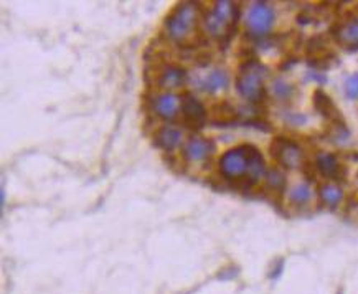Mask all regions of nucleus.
<instances>
[{"instance_id":"18","label":"nucleus","mask_w":358,"mask_h":294,"mask_svg":"<svg viewBox=\"0 0 358 294\" xmlns=\"http://www.w3.org/2000/svg\"><path fill=\"white\" fill-rule=\"evenodd\" d=\"M268 186L274 190H282L286 187V178L279 171H269L268 172Z\"/></svg>"},{"instance_id":"1","label":"nucleus","mask_w":358,"mask_h":294,"mask_svg":"<svg viewBox=\"0 0 358 294\" xmlns=\"http://www.w3.org/2000/svg\"><path fill=\"white\" fill-rule=\"evenodd\" d=\"M238 18H240V7L233 2H217L205 15V29L213 38L222 43H228L235 35Z\"/></svg>"},{"instance_id":"12","label":"nucleus","mask_w":358,"mask_h":294,"mask_svg":"<svg viewBox=\"0 0 358 294\" xmlns=\"http://www.w3.org/2000/svg\"><path fill=\"white\" fill-rule=\"evenodd\" d=\"M315 167L319 169V172L325 176L327 178H342V174H345V169L342 167L341 162H338L337 158L334 154L329 153H320L317 155V160H315Z\"/></svg>"},{"instance_id":"13","label":"nucleus","mask_w":358,"mask_h":294,"mask_svg":"<svg viewBox=\"0 0 358 294\" xmlns=\"http://www.w3.org/2000/svg\"><path fill=\"white\" fill-rule=\"evenodd\" d=\"M187 81V71L180 66L169 65L159 75V86L162 88H180Z\"/></svg>"},{"instance_id":"9","label":"nucleus","mask_w":358,"mask_h":294,"mask_svg":"<svg viewBox=\"0 0 358 294\" xmlns=\"http://www.w3.org/2000/svg\"><path fill=\"white\" fill-rule=\"evenodd\" d=\"M215 153V142L212 139H205V137H192L183 147V154L192 162H200L210 158Z\"/></svg>"},{"instance_id":"5","label":"nucleus","mask_w":358,"mask_h":294,"mask_svg":"<svg viewBox=\"0 0 358 294\" xmlns=\"http://www.w3.org/2000/svg\"><path fill=\"white\" fill-rule=\"evenodd\" d=\"M271 154L286 169H296L302 162L301 147L286 137H276L271 142Z\"/></svg>"},{"instance_id":"21","label":"nucleus","mask_w":358,"mask_h":294,"mask_svg":"<svg viewBox=\"0 0 358 294\" xmlns=\"http://www.w3.org/2000/svg\"><path fill=\"white\" fill-rule=\"evenodd\" d=\"M338 294H342V293H338Z\"/></svg>"},{"instance_id":"15","label":"nucleus","mask_w":358,"mask_h":294,"mask_svg":"<svg viewBox=\"0 0 358 294\" xmlns=\"http://www.w3.org/2000/svg\"><path fill=\"white\" fill-rule=\"evenodd\" d=\"M228 86V75L223 70H213L201 80L200 88L206 93H217L220 90H224Z\"/></svg>"},{"instance_id":"3","label":"nucleus","mask_w":358,"mask_h":294,"mask_svg":"<svg viewBox=\"0 0 358 294\" xmlns=\"http://www.w3.org/2000/svg\"><path fill=\"white\" fill-rule=\"evenodd\" d=\"M196 24V8L194 4H178L165 18V31L172 40L183 41L194 34Z\"/></svg>"},{"instance_id":"11","label":"nucleus","mask_w":358,"mask_h":294,"mask_svg":"<svg viewBox=\"0 0 358 294\" xmlns=\"http://www.w3.org/2000/svg\"><path fill=\"white\" fill-rule=\"evenodd\" d=\"M178 106H180V101H178L176 94H171V93H164V94L155 96L152 101L154 113L162 119H167V121L169 119H173L177 116Z\"/></svg>"},{"instance_id":"7","label":"nucleus","mask_w":358,"mask_h":294,"mask_svg":"<svg viewBox=\"0 0 358 294\" xmlns=\"http://www.w3.org/2000/svg\"><path fill=\"white\" fill-rule=\"evenodd\" d=\"M180 111L183 121L190 127H203L206 121V109L195 96L185 94L182 98Z\"/></svg>"},{"instance_id":"19","label":"nucleus","mask_w":358,"mask_h":294,"mask_svg":"<svg viewBox=\"0 0 358 294\" xmlns=\"http://www.w3.org/2000/svg\"><path fill=\"white\" fill-rule=\"evenodd\" d=\"M273 93L279 99H287L289 96L292 94V86L287 85V83H284V81H276L273 85Z\"/></svg>"},{"instance_id":"2","label":"nucleus","mask_w":358,"mask_h":294,"mask_svg":"<svg viewBox=\"0 0 358 294\" xmlns=\"http://www.w3.org/2000/svg\"><path fill=\"white\" fill-rule=\"evenodd\" d=\"M266 68L256 59H248L238 70L236 90L243 98L258 103L264 96Z\"/></svg>"},{"instance_id":"14","label":"nucleus","mask_w":358,"mask_h":294,"mask_svg":"<svg viewBox=\"0 0 358 294\" xmlns=\"http://www.w3.org/2000/svg\"><path fill=\"white\" fill-rule=\"evenodd\" d=\"M180 141H182L180 131L172 126L160 127V130L155 132V137H154V144L164 150L176 149V147L180 144Z\"/></svg>"},{"instance_id":"17","label":"nucleus","mask_w":358,"mask_h":294,"mask_svg":"<svg viewBox=\"0 0 358 294\" xmlns=\"http://www.w3.org/2000/svg\"><path fill=\"white\" fill-rule=\"evenodd\" d=\"M289 199H291L294 204H297V205L307 204V202L310 200L309 186H307V183H299V186H296L291 192H289Z\"/></svg>"},{"instance_id":"8","label":"nucleus","mask_w":358,"mask_h":294,"mask_svg":"<svg viewBox=\"0 0 358 294\" xmlns=\"http://www.w3.org/2000/svg\"><path fill=\"white\" fill-rule=\"evenodd\" d=\"M334 36L343 48L348 52L358 50V20L350 18V20L342 22L334 29Z\"/></svg>"},{"instance_id":"10","label":"nucleus","mask_w":358,"mask_h":294,"mask_svg":"<svg viewBox=\"0 0 358 294\" xmlns=\"http://www.w3.org/2000/svg\"><path fill=\"white\" fill-rule=\"evenodd\" d=\"M314 106L317 111L322 114L324 118H327L329 121H332L337 124V126H341V124H345L342 119V114L338 111L337 106L334 104V101L330 99L329 94H325L322 90H317L314 93Z\"/></svg>"},{"instance_id":"16","label":"nucleus","mask_w":358,"mask_h":294,"mask_svg":"<svg viewBox=\"0 0 358 294\" xmlns=\"http://www.w3.org/2000/svg\"><path fill=\"white\" fill-rule=\"evenodd\" d=\"M319 195H320V199H322L324 204L332 206V209L341 204V200L343 197L341 187H337L335 183H325V186L320 187Z\"/></svg>"},{"instance_id":"4","label":"nucleus","mask_w":358,"mask_h":294,"mask_svg":"<svg viewBox=\"0 0 358 294\" xmlns=\"http://www.w3.org/2000/svg\"><path fill=\"white\" fill-rule=\"evenodd\" d=\"M248 169H250V146L229 149L220 159V172L227 181L241 182L248 186Z\"/></svg>"},{"instance_id":"20","label":"nucleus","mask_w":358,"mask_h":294,"mask_svg":"<svg viewBox=\"0 0 358 294\" xmlns=\"http://www.w3.org/2000/svg\"><path fill=\"white\" fill-rule=\"evenodd\" d=\"M345 93L350 99H357L358 98V73L352 75L348 80L345 81Z\"/></svg>"},{"instance_id":"6","label":"nucleus","mask_w":358,"mask_h":294,"mask_svg":"<svg viewBox=\"0 0 358 294\" xmlns=\"http://www.w3.org/2000/svg\"><path fill=\"white\" fill-rule=\"evenodd\" d=\"M274 24V12L273 8L266 4H255L250 8L246 18V29L250 30L251 35H266Z\"/></svg>"}]
</instances>
